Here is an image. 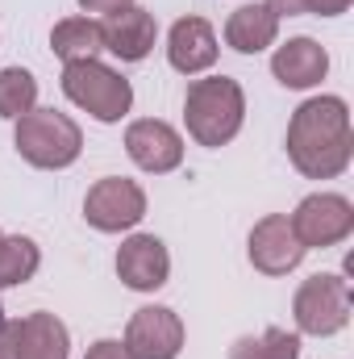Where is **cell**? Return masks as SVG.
I'll return each instance as SVG.
<instances>
[{"mask_svg": "<svg viewBox=\"0 0 354 359\" xmlns=\"http://www.w3.org/2000/svg\"><path fill=\"white\" fill-rule=\"evenodd\" d=\"M288 159L304 180H334L354 159L351 104L342 96H313L288 121Z\"/></svg>", "mask_w": 354, "mask_h": 359, "instance_id": "1", "label": "cell"}, {"mask_svg": "<svg viewBox=\"0 0 354 359\" xmlns=\"http://www.w3.org/2000/svg\"><path fill=\"white\" fill-rule=\"evenodd\" d=\"M183 121H187V134L200 147H208V151L234 142L242 121H246V92H242V84L229 80V76L192 80L187 96H183Z\"/></svg>", "mask_w": 354, "mask_h": 359, "instance_id": "2", "label": "cell"}, {"mask_svg": "<svg viewBox=\"0 0 354 359\" xmlns=\"http://www.w3.org/2000/svg\"><path fill=\"white\" fill-rule=\"evenodd\" d=\"M13 147L17 155L29 163V168H42V172H63L80 159L84 151V130L59 113V109H29L25 117H17V134H13Z\"/></svg>", "mask_w": 354, "mask_h": 359, "instance_id": "3", "label": "cell"}, {"mask_svg": "<svg viewBox=\"0 0 354 359\" xmlns=\"http://www.w3.org/2000/svg\"><path fill=\"white\" fill-rule=\"evenodd\" d=\"M63 96L84 109L88 117L113 126L121 121L129 109H134V84L113 72L108 63L100 59H76V63H63Z\"/></svg>", "mask_w": 354, "mask_h": 359, "instance_id": "4", "label": "cell"}, {"mask_svg": "<svg viewBox=\"0 0 354 359\" xmlns=\"http://www.w3.org/2000/svg\"><path fill=\"white\" fill-rule=\"evenodd\" d=\"M292 318H296V330L313 334V339H330V334L346 330V322H351V284L338 271L309 276L292 297Z\"/></svg>", "mask_w": 354, "mask_h": 359, "instance_id": "5", "label": "cell"}, {"mask_svg": "<svg viewBox=\"0 0 354 359\" xmlns=\"http://www.w3.org/2000/svg\"><path fill=\"white\" fill-rule=\"evenodd\" d=\"M288 222L304 251H325L354 234V205L342 192H313L296 205V213Z\"/></svg>", "mask_w": 354, "mask_h": 359, "instance_id": "6", "label": "cell"}, {"mask_svg": "<svg viewBox=\"0 0 354 359\" xmlns=\"http://www.w3.org/2000/svg\"><path fill=\"white\" fill-rule=\"evenodd\" d=\"M84 217H88L92 230H100V234L134 230L146 217V192H142L138 180L104 176V180H96L88 188V196H84Z\"/></svg>", "mask_w": 354, "mask_h": 359, "instance_id": "7", "label": "cell"}, {"mask_svg": "<svg viewBox=\"0 0 354 359\" xmlns=\"http://www.w3.org/2000/svg\"><path fill=\"white\" fill-rule=\"evenodd\" d=\"M125 347L134 359H179L183 322L167 305H142L125 326Z\"/></svg>", "mask_w": 354, "mask_h": 359, "instance_id": "8", "label": "cell"}, {"mask_svg": "<svg viewBox=\"0 0 354 359\" xmlns=\"http://www.w3.org/2000/svg\"><path fill=\"white\" fill-rule=\"evenodd\" d=\"M246 255H250L255 271H263V276H288V271L300 268V259L309 251L300 247L288 213H267L263 222H255V230H250Z\"/></svg>", "mask_w": 354, "mask_h": 359, "instance_id": "9", "label": "cell"}, {"mask_svg": "<svg viewBox=\"0 0 354 359\" xmlns=\"http://www.w3.org/2000/svg\"><path fill=\"white\" fill-rule=\"evenodd\" d=\"M125 155L142 172L167 176L183 163V138L176 126H167L159 117H142V121H129V130H125Z\"/></svg>", "mask_w": 354, "mask_h": 359, "instance_id": "10", "label": "cell"}, {"mask_svg": "<svg viewBox=\"0 0 354 359\" xmlns=\"http://www.w3.org/2000/svg\"><path fill=\"white\" fill-rule=\"evenodd\" d=\"M117 276L125 288L134 292H155L167 284L171 276V255H167V243L155 238V234H129L121 247H117Z\"/></svg>", "mask_w": 354, "mask_h": 359, "instance_id": "11", "label": "cell"}, {"mask_svg": "<svg viewBox=\"0 0 354 359\" xmlns=\"http://www.w3.org/2000/svg\"><path fill=\"white\" fill-rule=\"evenodd\" d=\"M100 38H104V50L117 55L121 63H142L150 50H155V38H159V25H155V13L150 8H117L100 21Z\"/></svg>", "mask_w": 354, "mask_h": 359, "instance_id": "12", "label": "cell"}, {"mask_svg": "<svg viewBox=\"0 0 354 359\" xmlns=\"http://www.w3.org/2000/svg\"><path fill=\"white\" fill-rule=\"evenodd\" d=\"M221 46H217V29L204 17H179L167 34V63L179 76H200L217 63Z\"/></svg>", "mask_w": 354, "mask_h": 359, "instance_id": "13", "label": "cell"}, {"mask_svg": "<svg viewBox=\"0 0 354 359\" xmlns=\"http://www.w3.org/2000/svg\"><path fill=\"white\" fill-rule=\"evenodd\" d=\"M330 72V55L321 42L313 38H288L275 55H271V76L292 92H304V88H317Z\"/></svg>", "mask_w": 354, "mask_h": 359, "instance_id": "14", "label": "cell"}, {"mask_svg": "<svg viewBox=\"0 0 354 359\" xmlns=\"http://www.w3.org/2000/svg\"><path fill=\"white\" fill-rule=\"evenodd\" d=\"M275 38H279V17L267 4H242L225 21V46H234L238 55H259L275 46Z\"/></svg>", "mask_w": 354, "mask_h": 359, "instance_id": "15", "label": "cell"}, {"mask_svg": "<svg viewBox=\"0 0 354 359\" xmlns=\"http://www.w3.org/2000/svg\"><path fill=\"white\" fill-rule=\"evenodd\" d=\"M17 351L21 359H67L71 334L55 313H29L17 318Z\"/></svg>", "mask_w": 354, "mask_h": 359, "instance_id": "16", "label": "cell"}, {"mask_svg": "<svg viewBox=\"0 0 354 359\" xmlns=\"http://www.w3.org/2000/svg\"><path fill=\"white\" fill-rule=\"evenodd\" d=\"M50 50H55L63 63L96 59V55L104 50L100 21H92V17H63V21H55V29H50Z\"/></svg>", "mask_w": 354, "mask_h": 359, "instance_id": "17", "label": "cell"}, {"mask_svg": "<svg viewBox=\"0 0 354 359\" xmlns=\"http://www.w3.org/2000/svg\"><path fill=\"white\" fill-rule=\"evenodd\" d=\"M42 268V251L34 238L25 234H0V288H17L25 280H34Z\"/></svg>", "mask_w": 354, "mask_h": 359, "instance_id": "18", "label": "cell"}, {"mask_svg": "<svg viewBox=\"0 0 354 359\" xmlns=\"http://www.w3.org/2000/svg\"><path fill=\"white\" fill-rule=\"evenodd\" d=\"M229 359H300V334L267 326L263 334H246L229 347Z\"/></svg>", "mask_w": 354, "mask_h": 359, "instance_id": "19", "label": "cell"}, {"mask_svg": "<svg viewBox=\"0 0 354 359\" xmlns=\"http://www.w3.org/2000/svg\"><path fill=\"white\" fill-rule=\"evenodd\" d=\"M29 109H38V80L25 67H4L0 72V117L17 121Z\"/></svg>", "mask_w": 354, "mask_h": 359, "instance_id": "20", "label": "cell"}, {"mask_svg": "<svg viewBox=\"0 0 354 359\" xmlns=\"http://www.w3.org/2000/svg\"><path fill=\"white\" fill-rule=\"evenodd\" d=\"M263 4L275 17H304V13H313V17H342L354 0H263Z\"/></svg>", "mask_w": 354, "mask_h": 359, "instance_id": "21", "label": "cell"}, {"mask_svg": "<svg viewBox=\"0 0 354 359\" xmlns=\"http://www.w3.org/2000/svg\"><path fill=\"white\" fill-rule=\"evenodd\" d=\"M84 359H134L129 355V347L121 343V339H100V343H92L88 355Z\"/></svg>", "mask_w": 354, "mask_h": 359, "instance_id": "22", "label": "cell"}, {"mask_svg": "<svg viewBox=\"0 0 354 359\" xmlns=\"http://www.w3.org/2000/svg\"><path fill=\"white\" fill-rule=\"evenodd\" d=\"M129 4H134V0H80L84 13H104V17L117 13V8H129Z\"/></svg>", "mask_w": 354, "mask_h": 359, "instance_id": "23", "label": "cell"}]
</instances>
